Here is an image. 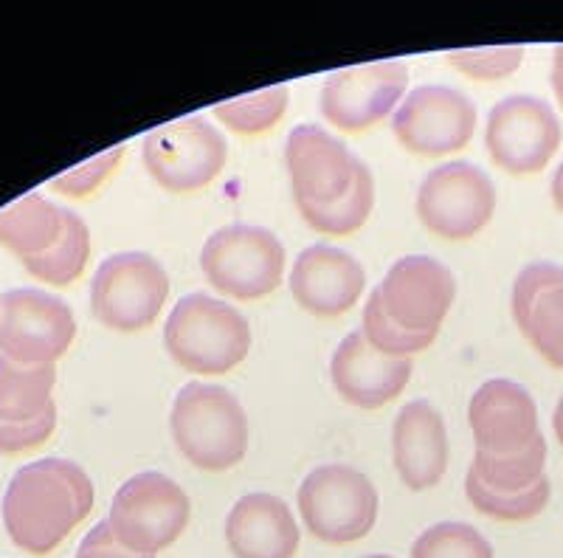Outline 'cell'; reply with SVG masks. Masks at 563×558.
Wrapping results in <instances>:
<instances>
[{
    "instance_id": "9c48e42d",
    "label": "cell",
    "mask_w": 563,
    "mask_h": 558,
    "mask_svg": "<svg viewBox=\"0 0 563 558\" xmlns=\"http://www.w3.org/2000/svg\"><path fill=\"white\" fill-rule=\"evenodd\" d=\"M496 212V186L471 161L431 169L417 193V218L442 240H471Z\"/></svg>"
},
{
    "instance_id": "4316f807",
    "label": "cell",
    "mask_w": 563,
    "mask_h": 558,
    "mask_svg": "<svg viewBox=\"0 0 563 558\" xmlns=\"http://www.w3.org/2000/svg\"><path fill=\"white\" fill-rule=\"evenodd\" d=\"M285 110H288V88L274 85V88L218 102L214 105V119L240 135H260L274 128L285 116Z\"/></svg>"
},
{
    "instance_id": "4dcf8cb0",
    "label": "cell",
    "mask_w": 563,
    "mask_h": 558,
    "mask_svg": "<svg viewBox=\"0 0 563 558\" xmlns=\"http://www.w3.org/2000/svg\"><path fill=\"white\" fill-rule=\"evenodd\" d=\"M451 68L479 83H496L519 72L525 48L521 45H490V48H456L445 54Z\"/></svg>"
},
{
    "instance_id": "d590c367",
    "label": "cell",
    "mask_w": 563,
    "mask_h": 558,
    "mask_svg": "<svg viewBox=\"0 0 563 558\" xmlns=\"http://www.w3.org/2000/svg\"><path fill=\"white\" fill-rule=\"evenodd\" d=\"M552 429H555L558 444L563 446V398L558 401V406H555V415H552Z\"/></svg>"
},
{
    "instance_id": "d6a6232c",
    "label": "cell",
    "mask_w": 563,
    "mask_h": 558,
    "mask_svg": "<svg viewBox=\"0 0 563 558\" xmlns=\"http://www.w3.org/2000/svg\"><path fill=\"white\" fill-rule=\"evenodd\" d=\"M74 558H153V556H139V552H130L128 547L119 545L113 530H110L108 519H104L99 522L88 536H85Z\"/></svg>"
},
{
    "instance_id": "603a6c76",
    "label": "cell",
    "mask_w": 563,
    "mask_h": 558,
    "mask_svg": "<svg viewBox=\"0 0 563 558\" xmlns=\"http://www.w3.org/2000/svg\"><path fill=\"white\" fill-rule=\"evenodd\" d=\"M68 212L63 206L32 193L0 209V245L18 254L23 263L43 258L65 234Z\"/></svg>"
},
{
    "instance_id": "6da1fadb",
    "label": "cell",
    "mask_w": 563,
    "mask_h": 558,
    "mask_svg": "<svg viewBox=\"0 0 563 558\" xmlns=\"http://www.w3.org/2000/svg\"><path fill=\"white\" fill-rule=\"evenodd\" d=\"M93 482L82 466L43 457L18 471L3 494L9 539L32 556H48L93 511Z\"/></svg>"
},
{
    "instance_id": "4fadbf2b",
    "label": "cell",
    "mask_w": 563,
    "mask_h": 558,
    "mask_svg": "<svg viewBox=\"0 0 563 558\" xmlns=\"http://www.w3.org/2000/svg\"><path fill=\"white\" fill-rule=\"evenodd\" d=\"M397 142L417 155H449L467 147L476 130V105L449 85H420L391 119Z\"/></svg>"
},
{
    "instance_id": "7c38bea8",
    "label": "cell",
    "mask_w": 563,
    "mask_h": 558,
    "mask_svg": "<svg viewBox=\"0 0 563 558\" xmlns=\"http://www.w3.org/2000/svg\"><path fill=\"white\" fill-rule=\"evenodd\" d=\"M409 85V68L400 59H378V63L341 68L324 79L319 108L333 128L344 133H361L372 124L384 122Z\"/></svg>"
},
{
    "instance_id": "ac0fdd59",
    "label": "cell",
    "mask_w": 563,
    "mask_h": 558,
    "mask_svg": "<svg viewBox=\"0 0 563 558\" xmlns=\"http://www.w3.org/2000/svg\"><path fill=\"white\" fill-rule=\"evenodd\" d=\"M288 285L301 310L319 319H335L361 299L366 271L350 251L319 243L296 258Z\"/></svg>"
},
{
    "instance_id": "30bf717a",
    "label": "cell",
    "mask_w": 563,
    "mask_h": 558,
    "mask_svg": "<svg viewBox=\"0 0 563 558\" xmlns=\"http://www.w3.org/2000/svg\"><path fill=\"white\" fill-rule=\"evenodd\" d=\"M563 142V128L552 105L516 94L493 105L485 128V147L493 164L510 175H536Z\"/></svg>"
},
{
    "instance_id": "ba28073f",
    "label": "cell",
    "mask_w": 563,
    "mask_h": 558,
    "mask_svg": "<svg viewBox=\"0 0 563 558\" xmlns=\"http://www.w3.org/2000/svg\"><path fill=\"white\" fill-rule=\"evenodd\" d=\"M229 158V142L209 119L186 116L161 124L144 139V167L173 195L198 193L218 178Z\"/></svg>"
},
{
    "instance_id": "f1b7e54d",
    "label": "cell",
    "mask_w": 563,
    "mask_h": 558,
    "mask_svg": "<svg viewBox=\"0 0 563 558\" xmlns=\"http://www.w3.org/2000/svg\"><path fill=\"white\" fill-rule=\"evenodd\" d=\"M411 558H493V547L467 522H440L417 536Z\"/></svg>"
},
{
    "instance_id": "8d00e7d4",
    "label": "cell",
    "mask_w": 563,
    "mask_h": 558,
    "mask_svg": "<svg viewBox=\"0 0 563 558\" xmlns=\"http://www.w3.org/2000/svg\"><path fill=\"white\" fill-rule=\"evenodd\" d=\"M364 558H391V556H364Z\"/></svg>"
},
{
    "instance_id": "836d02e7",
    "label": "cell",
    "mask_w": 563,
    "mask_h": 558,
    "mask_svg": "<svg viewBox=\"0 0 563 558\" xmlns=\"http://www.w3.org/2000/svg\"><path fill=\"white\" fill-rule=\"evenodd\" d=\"M552 90H555L558 105L563 108V45H558L552 54Z\"/></svg>"
},
{
    "instance_id": "7402d4cb",
    "label": "cell",
    "mask_w": 563,
    "mask_h": 558,
    "mask_svg": "<svg viewBox=\"0 0 563 558\" xmlns=\"http://www.w3.org/2000/svg\"><path fill=\"white\" fill-rule=\"evenodd\" d=\"M299 541L294 511L265 491L245 494L225 516V545L234 558H294Z\"/></svg>"
},
{
    "instance_id": "5b68a950",
    "label": "cell",
    "mask_w": 563,
    "mask_h": 558,
    "mask_svg": "<svg viewBox=\"0 0 563 558\" xmlns=\"http://www.w3.org/2000/svg\"><path fill=\"white\" fill-rule=\"evenodd\" d=\"M200 271L211 288L231 299H263L282 285L285 245L263 226H223L200 249Z\"/></svg>"
},
{
    "instance_id": "8992f818",
    "label": "cell",
    "mask_w": 563,
    "mask_h": 558,
    "mask_svg": "<svg viewBox=\"0 0 563 558\" xmlns=\"http://www.w3.org/2000/svg\"><path fill=\"white\" fill-rule=\"evenodd\" d=\"M296 500L308 533L327 545L364 539L378 522V491L372 480L364 471L341 462L310 471Z\"/></svg>"
},
{
    "instance_id": "484cf974",
    "label": "cell",
    "mask_w": 563,
    "mask_h": 558,
    "mask_svg": "<svg viewBox=\"0 0 563 558\" xmlns=\"http://www.w3.org/2000/svg\"><path fill=\"white\" fill-rule=\"evenodd\" d=\"M90 258V231L85 226V220L77 212H68V226H65V234L45 251L43 258L29 260L26 271L40 280V283L48 285H70L74 280H79L88 265Z\"/></svg>"
},
{
    "instance_id": "8fae6325",
    "label": "cell",
    "mask_w": 563,
    "mask_h": 558,
    "mask_svg": "<svg viewBox=\"0 0 563 558\" xmlns=\"http://www.w3.org/2000/svg\"><path fill=\"white\" fill-rule=\"evenodd\" d=\"M77 336L74 310L40 288L0 294V355L20 364H54Z\"/></svg>"
},
{
    "instance_id": "52a82bcc",
    "label": "cell",
    "mask_w": 563,
    "mask_h": 558,
    "mask_svg": "<svg viewBox=\"0 0 563 558\" xmlns=\"http://www.w3.org/2000/svg\"><path fill=\"white\" fill-rule=\"evenodd\" d=\"M169 296L164 265L144 251H119L99 263L90 283V310L104 328L135 333L150 328Z\"/></svg>"
},
{
    "instance_id": "9a60e30c",
    "label": "cell",
    "mask_w": 563,
    "mask_h": 558,
    "mask_svg": "<svg viewBox=\"0 0 563 558\" xmlns=\"http://www.w3.org/2000/svg\"><path fill=\"white\" fill-rule=\"evenodd\" d=\"M375 291L389 319L404 330L440 333L442 319L456 299V280L440 260L411 254L397 260Z\"/></svg>"
},
{
    "instance_id": "7a4b0ae2",
    "label": "cell",
    "mask_w": 563,
    "mask_h": 558,
    "mask_svg": "<svg viewBox=\"0 0 563 558\" xmlns=\"http://www.w3.org/2000/svg\"><path fill=\"white\" fill-rule=\"evenodd\" d=\"M169 431L186 460L200 471L234 469L249 451V417L225 386L189 381L175 395Z\"/></svg>"
},
{
    "instance_id": "d4e9b609",
    "label": "cell",
    "mask_w": 563,
    "mask_h": 558,
    "mask_svg": "<svg viewBox=\"0 0 563 558\" xmlns=\"http://www.w3.org/2000/svg\"><path fill=\"white\" fill-rule=\"evenodd\" d=\"M547 440H538L532 449L521 451V455L510 457H493L476 451L471 471L467 474L476 477L490 491H507V494H519V491H530L538 482L547 480Z\"/></svg>"
},
{
    "instance_id": "44dd1931",
    "label": "cell",
    "mask_w": 563,
    "mask_h": 558,
    "mask_svg": "<svg viewBox=\"0 0 563 558\" xmlns=\"http://www.w3.org/2000/svg\"><path fill=\"white\" fill-rule=\"evenodd\" d=\"M391 460L411 491L434 488L449 469V431L429 401H411L391 426Z\"/></svg>"
},
{
    "instance_id": "e575fe53",
    "label": "cell",
    "mask_w": 563,
    "mask_h": 558,
    "mask_svg": "<svg viewBox=\"0 0 563 558\" xmlns=\"http://www.w3.org/2000/svg\"><path fill=\"white\" fill-rule=\"evenodd\" d=\"M552 200H555V206L563 212V161L561 167L555 169V175H552Z\"/></svg>"
},
{
    "instance_id": "ffe728a7",
    "label": "cell",
    "mask_w": 563,
    "mask_h": 558,
    "mask_svg": "<svg viewBox=\"0 0 563 558\" xmlns=\"http://www.w3.org/2000/svg\"><path fill=\"white\" fill-rule=\"evenodd\" d=\"M512 319L541 359L563 372V269L530 263L512 283Z\"/></svg>"
},
{
    "instance_id": "f546056e",
    "label": "cell",
    "mask_w": 563,
    "mask_h": 558,
    "mask_svg": "<svg viewBox=\"0 0 563 558\" xmlns=\"http://www.w3.org/2000/svg\"><path fill=\"white\" fill-rule=\"evenodd\" d=\"M364 339L369 341L375 350L386 355H395V359H411L415 353L426 350L429 344H434V339L440 333H411V330H404L397 321L389 319V314L380 305L378 291H372L369 299H366L364 308Z\"/></svg>"
},
{
    "instance_id": "cb8c5ba5",
    "label": "cell",
    "mask_w": 563,
    "mask_h": 558,
    "mask_svg": "<svg viewBox=\"0 0 563 558\" xmlns=\"http://www.w3.org/2000/svg\"><path fill=\"white\" fill-rule=\"evenodd\" d=\"M372 206H375V178L372 169L364 161H358L355 169V180H352L350 193L339 198L330 206H313V209H299L305 223L310 229L330 234V238H346L352 231H358L361 226L369 220Z\"/></svg>"
},
{
    "instance_id": "2e32d148",
    "label": "cell",
    "mask_w": 563,
    "mask_h": 558,
    "mask_svg": "<svg viewBox=\"0 0 563 558\" xmlns=\"http://www.w3.org/2000/svg\"><path fill=\"white\" fill-rule=\"evenodd\" d=\"M358 161L341 139L319 124H299L285 144L290 189L299 209L330 206L350 193Z\"/></svg>"
},
{
    "instance_id": "1f68e13d",
    "label": "cell",
    "mask_w": 563,
    "mask_h": 558,
    "mask_svg": "<svg viewBox=\"0 0 563 558\" xmlns=\"http://www.w3.org/2000/svg\"><path fill=\"white\" fill-rule=\"evenodd\" d=\"M124 153H128V144H115V147L104 150L97 158L85 161V164H77V167L65 169L63 175L52 180V189L68 195V198H85V195L97 193L99 186L115 173V167L122 164Z\"/></svg>"
},
{
    "instance_id": "e0dca14e",
    "label": "cell",
    "mask_w": 563,
    "mask_h": 558,
    "mask_svg": "<svg viewBox=\"0 0 563 558\" xmlns=\"http://www.w3.org/2000/svg\"><path fill=\"white\" fill-rule=\"evenodd\" d=\"M467 424L476 451L510 457L544 440L538 426V406L530 392L510 379H490L474 392L467 406Z\"/></svg>"
},
{
    "instance_id": "83f0119b",
    "label": "cell",
    "mask_w": 563,
    "mask_h": 558,
    "mask_svg": "<svg viewBox=\"0 0 563 558\" xmlns=\"http://www.w3.org/2000/svg\"><path fill=\"white\" fill-rule=\"evenodd\" d=\"M465 494L471 500V505L479 511V514L490 516V519L499 522H527L536 519L547 505H550L552 485L550 477L544 482H538L530 491H519V494H507V491H490V488L482 485L476 477H465Z\"/></svg>"
},
{
    "instance_id": "5bb4252c",
    "label": "cell",
    "mask_w": 563,
    "mask_h": 558,
    "mask_svg": "<svg viewBox=\"0 0 563 558\" xmlns=\"http://www.w3.org/2000/svg\"><path fill=\"white\" fill-rule=\"evenodd\" d=\"M54 364H20L0 355V455L37 449L57 429Z\"/></svg>"
},
{
    "instance_id": "277c9868",
    "label": "cell",
    "mask_w": 563,
    "mask_h": 558,
    "mask_svg": "<svg viewBox=\"0 0 563 558\" xmlns=\"http://www.w3.org/2000/svg\"><path fill=\"white\" fill-rule=\"evenodd\" d=\"M189 519L192 502L184 488L161 471H141L115 491L108 525L130 552L155 558L184 536Z\"/></svg>"
},
{
    "instance_id": "3957f363",
    "label": "cell",
    "mask_w": 563,
    "mask_h": 558,
    "mask_svg": "<svg viewBox=\"0 0 563 558\" xmlns=\"http://www.w3.org/2000/svg\"><path fill=\"white\" fill-rule=\"evenodd\" d=\"M164 347L175 364L195 375H223L251 353V325L229 302L189 294L169 314Z\"/></svg>"
},
{
    "instance_id": "d6986e66",
    "label": "cell",
    "mask_w": 563,
    "mask_h": 558,
    "mask_svg": "<svg viewBox=\"0 0 563 558\" xmlns=\"http://www.w3.org/2000/svg\"><path fill=\"white\" fill-rule=\"evenodd\" d=\"M333 386L346 404L358 409H380L406 390L411 379V359H395L369 344L361 330H352L335 347L330 361Z\"/></svg>"
}]
</instances>
